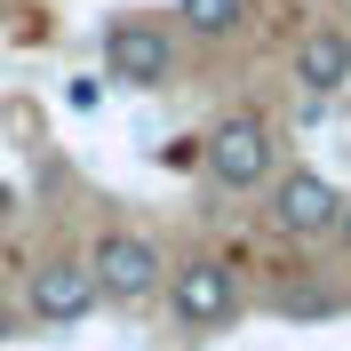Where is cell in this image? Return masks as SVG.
I'll return each mask as SVG.
<instances>
[{
    "instance_id": "cell-1",
    "label": "cell",
    "mask_w": 351,
    "mask_h": 351,
    "mask_svg": "<svg viewBox=\"0 0 351 351\" xmlns=\"http://www.w3.org/2000/svg\"><path fill=\"white\" fill-rule=\"evenodd\" d=\"M104 80L152 96V88L176 80V24L160 16H112L104 24Z\"/></svg>"
},
{
    "instance_id": "cell-2",
    "label": "cell",
    "mask_w": 351,
    "mask_h": 351,
    "mask_svg": "<svg viewBox=\"0 0 351 351\" xmlns=\"http://www.w3.org/2000/svg\"><path fill=\"white\" fill-rule=\"evenodd\" d=\"M88 271H96V295H104V304H152L160 287H168V256H160L144 232H128V223L96 232Z\"/></svg>"
},
{
    "instance_id": "cell-3",
    "label": "cell",
    "mask_w": 351,
    "mask_h": 351,
    "mask_svg": "<svg viewBox=\"0 0 351 351\" xmlns=\"http://www.w3.org/2000/svg\"><path fill=\"white\" fill-rule=\"evenodd\" d=\"M168 311H176V328L184 335H216L240 319V271L223 256H192V263H176L168 271Z\"/></svg>"
},
{
    "instance_id": "cell-4",
    "label": "cell",
    "mask_w": 351,
    "mask_h": 351,
    "mask_svg": "<svg viewBox=\"0 0 351 351\" xmlns=\"http://www.w3.org/2000/svg\"><path fill=\"white\" fill-rule=\"evenodd\" d=\"M271 160H280V144H271V120H256V112H232V120H216L199 136V168L216 176L223 192L271 184Z\"/></svg>"
},
{
    "instance_id": "cell-5",
    "label": "cell",
    "mask_w": 351,
    "mask_h": 351,
    "mask_svg": "<svg viewBox=\"0 0 351 351\" xmlns=\"http://www.w3.org/2000/svg\"><path fill=\"white\" fill-rule=\"evenodd\" d=\"M96 304H104V295H96L88 256H48V263H32V280H24V311H32L40 328H80Z\"/></svg>"
},
{
    "instance_id": "cell-6",
    "label": "cell",
    "mask_w": 351,
    "mask_h": 351,
    "mask_svg": "<svg viewBox=\"0 0 351 351\" xmlns=\"http://www.w3.org/2000/svg\"><path fill=\"white\" fill-rule=\"evenodd\" d=\"M335 216H343V192H335L319 168H287L271 184V223H280L287 240H328Z\"/></svg>"
},
{
    "instance_id": "cell-7",
    "label": "cell",
    "mask_w": 351,
    "mask_h": 351,
    "mask_svg": "<svg viewBox=\"0 0 351 351\" xmlns=\"http://www.w3.org/2000/svg\"><path fill=\"white\" fill-rule=\"evenodd\" d=\"M287 64H295V88H304V96H335V88L351 80V32L343 24H304Z\"/></svg>"
},
{
    "instance_id": "cell-8",
    "label": "cell",
    "mask_w": 351,
    "mask_h": 351,
    "mask_svg": "<svg viewBox=\"0 0 351 351\" xmlns=\"http://www.w3.org/2000/svg\"><path fill=\"white\" fill-rule=\"evenodd\" d=\"M176 24H184L192 40H232L247 24V0H176Z\"/></svg>"
},
{
    "instance_id": "cell-9",
    "label": "cell",
    "mask_w": 351,
    "mask_h": 351,
    "mask_svg": "<svg viewBox=\"0 0 351 351\" xmlns=\"http://www.w3.org/2000/svg\"><path fill=\"white\" fill-rule=\"evenodd\" d=\"M0 343H16V304L0 295Z\"/></svg>"
},
{
    "instance_id": "cell-10",
    "label": "cell",
    "mask_w": 351,
    "mask_h": 351,
    "mask_svg": "<svg viewBox=\"0 0 351 351\" xmlns=\"http://www.w3.org/2000/svg\"><path fill=\"white\" fill-rule=\"evenodd\" d=\"M8 216H16V192H8V176H0V223H8Z\"/></svg>"
},
{
    "instance_id": "cell-11",
    "label": "cell",
    "mask_w": 351,
    "mask_h": 351,
    "mask_svg": "<svg viewBox=\"0 0 351 351\" xmlns=\"http://www.w3.org/2000/svg\"><path fill=\"white\" fill-rule=\"evenodd\" d=\"M335 240H343V247H351V199H343V216H335Z\"/></svg>"
}]
</instances>
